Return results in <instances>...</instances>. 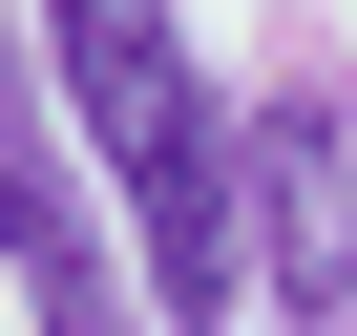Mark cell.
Masks as SVG:
<instances>
[{
  "label": "cell",
  "instance_id": "1",
  "mask_svg": "<svg viewBox=\"0 0 357 336\" xmlns=\"http://www.w3.org/2000/svg\"><path fill=\"white\" fill-rule=\"evenodd\" d=\"M63 22V84H84V147H105V190L147 231V294L168 315H231L252 294V190H231V147L190 105V43H168V0H43Z\"/></svg>",
  "mask_w": 357,
  "mask_h": 336
},
{
  "label": "cell",
  "instance_id": "2",
  "mask_svg": "<svg viewBox=\"0 0 357 336\" xmlns=\"http://www.w3.org/2000/svg\"><path fill=\"white\" fill-rule=\"evenodd\" d=\"M0 273H22L43 336H126V252H105V211H84L43 84H22V0H0Z\"/></svg>",
  "mask_w": 357,
  "mask_h": 336
},
{
  "label": "cell",
  "instance_id": "3",
  "mask_svg": "<svg viewBox=\"0 0 357 336\" xmlns=\"http://www.w3.org/2000/svg\"><path fill=\"white\" fill-rule=\"evenodd\" d=\"M231 190H252V294L273 315H336L357 294V126L336 105H252V168Z\"/></svg>",
  "mask_w": 357,
  "mask_h": 336
}]
</instances>
